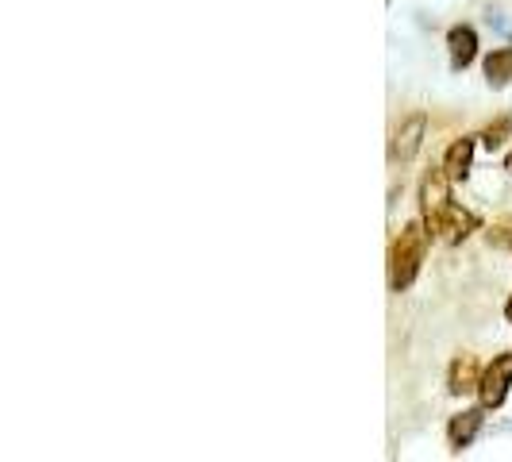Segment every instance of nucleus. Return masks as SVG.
<instances>
[{
    "instance_id": "obj_12",
    "label": "nucleus",
    "mask_w": 512,
    "mask_h": 462,
    "mask_svg": "<svg viewBox=\"0 0 512 462\" xmlns=\"http://www.w3.org/2000/svg\"><path fill=\"white\" fill-rule=\"evenodd\" d=\"M505 243H509L505 228H493V231H489V247H505Z\"/></svg>"
},
{
    "instance_id": "obj_14",
    "label": "nucleus",
    "mask_w": 512,
    "mask_h": 462,
    "mask_svg": "<svg viewBox=\"0 0 512 462\" xmlns=\"http://www.w3.org/2000/svg\"><path fill=\"white\" fill-rule=\"evenodd\" d=\"M505 170H512V151L505 154Z\"/></svg>"
},
{
    "instance_id": "obj_10",
    "label": "nucleus",
    "mask_w": 512,
    "mask_h": 462,
    "mask_svg": "<svg viewBox=\"0 0 512 462\" xmlns=\"http://www.w3.org/2000/svg\"><path fill=\"white\" fill-rule=\"evenodd\" d=\"M482 70H486V81L493 85V89L512 85V47H497V51H489L486 62H482Z\"/></svg>"
},
{
    "instance_id": "obj_13",
    "label": "nucleus",
    "mask_w": 512,
    "mask_h": 462,
    "mask_svg": "<svg viewBox=\"0 0 512 462\" xmlns=\"http://www.w3.org/2000/svg\"><path fill=\"white\" fill-rule=\"evenodd\" d=\"M505 320L512 324V297H509V305H505Z\"/></svg>"
},
{
    "instance_id": "obj_7",
    "label": "nucleus",
    "mask_w": 512,
    "mask_h": 462,
    "mask_svg": "<svg viewBox=\"0 0 512 462\" xmlns=\"http://www.w3.org/2000/svg\"><path fill=\"white\" fill-rule=\"evenodd\" d=\"M447 54H451V70H466L478 58V31L470 24H455L447 31Z\"/></svg>"
},
{
    "instance_id": "obj_3",
    "label": "nucleus",
    "mask_w": 512,
    "mask_h": 462,
    "mask_svg": "<svg viewBox=\"0 0 512 462\" xmlns=\"http://www.w3.org/2000/svg\"><path fill=\"white\" fill-rule=\"evenodd\" d=\"M509 385H512V355H497L482 370V382H478V401L486 409H501L505 397H509Z\"/></svg>"
},
{
    "instance_id": "obj_5",
    "label": "nucleus",
    "mask_w": 512,
    "mask_h": 462,
    "mask_svg": "<svg viewBox=\"0 0 512 462\" xmlns=\"http://www.w3.org/2000/svg\"><path fill=\"white\" fill-rule=\"evenodd\" d=\"M451 205V174L439 166V170H428L424 181H420V216L424 224L436 220L443 208Z\"/></svg>"
},
{
    "instance_id": "obj_8",
    "label": "nucleus",
    "mask_w": 512,
    "mask_h": 462,
    "mask_svg": "<svg viewBox=\"0 0 512 462\" xmlns=\"http://www.w3.org/2000/svg\"><path fill=\"white\" fill-rule=\"evenodd\" d=\"M478 139H482V135H478ZM478 139H474V135H462V139H455V143L447 147V154H443V170L451 174V181H466V178H470V166H474Z\"/></svg>"
},
{
    "instance_id": "obj_4",
    "label": "nucleus",
    "mask_w": 512,
    "mask_h": 462,
    "mask_svg": "<svg viewBox=\"0 0 512 462\" xmlns=\"http://www.w3.org/2000/svg\"><path fill=\"white\" fill-rule=\"evenodd\" d=\"M478 224H482V220H478L470 208L447 205L436 220H428V231H432V235H439L443 243H462L470 231H478Z\"/></svg>"
},
{
    "instance_id": "obj_2",
    "label": "nucleus",
    "mask_w": 512,
    "mask_h": 462,
    "mask_svg": "<svg viewBox=\"0 0 512 462\" xmlns=\"http://www.w3.org/2000/svg\"><path fill=\"white\" fill-rule=\"evenodd\" d=\"M424 135H428V116L424 112L405 116L397 124V131H393V139H389V162H401V166L412 162L420 154V147H424Z\"/></svg>"
},
{
    "instance_id": "obj_9",
    "label": "nucleus",
    "mask_w": 512,
    "mask_h": 462,
    "mask_svg": "<svg viewBox=\"0 0 512 462\" xmlns=\"http://www.w3.org/2000/svg\"><path fill=\"white\" fill-rule=\"evenodd\" d=\"M478 382H482V370L470 355H459L447 370V393L455 397H466V393H478Z\"/></svg>"
},
{
    "instance_id": "obj_1",
    "label": "nucleus",
    "mask_w": 512,
    "mask_h": 462,
    "mask_svg": "<svg viewBox=\"0 0 512 462\" xmlns=\"http://www.w3.org/2000/svg\"><path fill=\"white\" fill-rule=\"evenodd\" d=\"M428 239H432V231L420 220H409L401 228V235L393 239V247H389V289L393 293H405L420 278V266H424V255H428Z\"/></svg>"
},
{
    "instance_id": "obj_11",
    "label": "nucleus",
    "mask_w": 512,
    "mask_h": 462,
    "mask_svg": "<svg viewBox=\"0 0 512 462\" xmlns=\"http://www.w3.org/2000/svg\"><path fill=\"white\" fill-rule=\"evenodd\" d=\"M509 135H512V116H501V120H493V124H489V128L482 131V147H486L489 154L501 151Z\"/></svg>"
},
{
    "instance_id": "obj_6",
    "label": "nucleus",
    "mask_w": 512,
    "mask_h": 462,
    "mask_svg": "<svg viewBox=\"0 0 512 462\" xmlns=\"http://www.w3.org/2000/svg\"><path fill=\"white\" fill-rule=\"evenodd\" d=\"M486 405H478V409H462L459 416H451V424H447V447L459 455V451H466L474 439H478V432H482V424H486Z\"/></svg>"
}]
</instances>
